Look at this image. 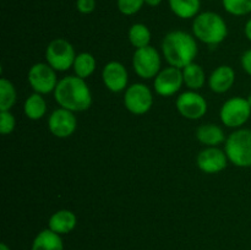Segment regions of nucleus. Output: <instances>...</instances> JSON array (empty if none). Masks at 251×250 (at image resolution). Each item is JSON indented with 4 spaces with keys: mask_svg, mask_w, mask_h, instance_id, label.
<instances>
[{
    "mask_svg": "<svg viewBox=\"0 0 251 250\" xmlns=\"http://www.w3.org/2000/svg\"><path fill=\"white\" fill-rule=\"evenodd\" d=\"M226 11L234 16H244L251 12V0H222Z\"/></svg>",
    "mask_w": 251,
    "mask_h": 250,
    "instance_id": "25",
    "label": "nucleus"
},
{
    "mask_svg": "<svg viewBox=\"0 0 251 250\" xmlns=\"http://www.w3.org/2000/svg\"><path fill=\"white\" fill-rule=\"evenodd\" d=\"M16 102V90L14 83L7 78L0 80V112L10 110Z\"/></svg>",
    "mask_w": 251,
    "mask_h": 250,
    "instance_id": "24",
    "label": "nucleus"
},
{
    "mask_svg": "<svg viewBox=\"0 0 251 250\" xmlns=\"http://www.w3.org/2000/svg\"><path fill=\"white\" fill-rule=\"evenodd\" d=\"M49 131L59 139H66L75 132L77 119L71 110L58 108L50 114L48 119Z\"/></svg>",
    "mask_w": 251,
    "mask_h": 250,
    "instance_id": "11",
    "label": "nucleus"
},
{
    "mask_svg": "<svg viewBox=\"0 0 251 250\" xmlns=\"http://www.w3.org/2000/svg\"><path fill=\"white\" fill-rule=\"evenodd\" d=\"M76 223H77V218L73 211L60 210L50 216L48 228L60 235L68 234L75 229Z\"/></svg>",
    "mask_w": 251,
    "mask_h": 250,
    "instance_id": "16",
    "label": "nucleus"
},
{
    "mask_svg": "<svg viewBox=\"0 0 251 250\" xmlns=\"http://www.w3.org/2000/svg\"><path fill=\"white\" fill-rule=\"evenodd\" d=\"M28 82L34 92L47 95L55 90L59 81L55 70L48 63H37L29 69Z\"/></svg>",
    "mask_w": 251,
    "mask_h": 250,
    "instance_id": "9",
    "label": "nucleus"
},
{
    "mask_svg": "<svg viewBox=\"0 0 251 250\" xmlns=\"http://www.w3.org/2000/svg\"><path fill=\"white\" fill-rule=\"evenodd\" d=\"M76 54L73 44L63 38H56L46 49V60L55 71H66L74 66Z\"/></svg>",
    "mask_w": 251,
    "mask_h": 250,
    "instance_id": "5",
    "label": "nucleus"
},
{
    "mask_svg": "<svg viewBox=\"0 0 251 250\" xmlns=\"http://www.w3.org/2000/svg\"><path fill=\"white\" fill-rule=\"evenodd\" d=\"M0 250H10V248L7 247L5 243H1V244H0Z\"/></svg>",
    "mask_w": 251,
    "mask_h": 250,
    "instance_id": "32",
    "label": "nucleus"
},
{
    "mask_svg": "<svg viewBox=\"0 0 251 250\" xmlns=\"http://www.w3.org/2000/svg\"><path fill=\"white\" fill-rule=\"evenodd\" d=\"M129 41L132 47L136 49L145 48V47L150 46L151 42V32H150L149 27L144 24H134L129 29Z\"/></svg>",
    "mask_w": 251,
    "mask_h": 250,
    "instance_id": "23",
    "label": "nucleus"
},
{
    "mask_svg": "<svg viewBox=\"0 0 251 250\" xmlns=\"http://www.w3.org/2000/svg\"><path fill=\"white\" fill-rule=\"evenodd\" d=\"M228 161L229 159L226 154V151H222L216 146L206 147L198 154V158H196L199 169L206 174L220 173L223 169H226Z\"/></svg>",
    "mask_w": 251,
    "mask_h": 250,
    "instance_id": "13",
    "label": "nucleus"
},
{
    "mask_svg": "<svg viewBox=\"0 0 251 250\" xmlns=\"http://www.w3.org/2000/svg\"><path fill=\"white\" fill-rule=\"evenodd\" d=\"M250 115V103L243 97H233L226 100L220 112L221 120L228 127H240L249 120Z\"/></svg>",
    "mask_w": 251,
    "mask_h": 250,
    "instance_id": "7",
    "label": "nucleus"
},
{
    "mask_svg": "<svg viewBox=\"0 0 251 250\" xmlns=\"http://www.w3.org/2000/svg\"><path fill=\"white\" fill-rule=\"evenodd\" d=\"M16 120L10 110L0 112V132L2 135H9L14 131Z\"/></svg>",
    "mask_w": 251,
    "mask_h": 250,
    "instance_id": "27",
    "label": "nucleus"
},
{
    "mask_svg": "<svg viewBox=\"0 0 251 250\" xmlns=\"http://www.w3.org/2000/svg\"><path fill=\"white\" fill-rule=\"evenodd\" d=\"M242 66L245 70V73L251 76V49L245 51L242 56Z\"/></svg>",
    "mask_w": 251,
    "mask_h": 250,
    "instance_id": "29",
    "label": "nucleus"
},
{
    "mask_svg": "<svg viewBox=\"0 0 251 250\" xmlns=\"http://www.w3.org/2000/svg\"><path fill=\"white\" fill-rule=\"evenodd\" d=\"M24 112L31 120H38L46 115L47 103L41 93H33L27 97L24 104Z\"/></svg>",
    "mask_w": 251,
    "mask_h": 250,
    "instance_id": "21",
    "label": "nucleus"
},
{
    "mask_svg": "<svg viewBox=\"0 0 251 250\" xmlns=\"http://www.w3.org/2000/svg\"><path fill=\"white\" fill-rule=\"evenodd\" d=\"M247 100H248V102H249V103H250V105H251V95L249 96V97L247 98Z\"/></svg>",
    "mask_w": 251,
    "mask_h": 250,
    "instance_id": "33",
    "label": "nucleus"
},
{
    "mask_svg": "<svg viewBox=\"0 0 251 250\" xmlns=\"http://www.w3.org/2000/svg\"><path fill=\"white\" fill-rule=\"evenodd\" d=\"M162 0H145V4H147L149 6L151 7H156L158 5H161Z\"/></svg>",
    "mask_w": 251,
    "mask_h": 250,
    "instance_id": "31",
    "label": "nucleus"
},
{
    "mask_svg": "<svg viewBox=\"0 0 251 250\" xmlns=\"http://www.w3.org/2000/svg\"><path fill=\"white\" fill-rule=\"evenodd\" d=\"M235 81V71L232 66L221 65L212 71L208 86L216 93H225L232 88Z\"/></svg>",
    "mask_w": 251,
    "mask_h": 250,
    "instance_id": "15",
    "label": "nucleus"
},
{
    "mask_svg": "<svg viewBox=\"0 0 251 250\" xmlns=\"http://www.w3.org/2000/svg\"><path fill=\"white\" fill-rule=\"evenodd\" d=\"M244 33L247 36V38L251 41V19L248 20V22L245 24V28H244Z\"/></svg>",
    "mask_w": 251,
    "mask_h": 250,
    "instance_id": "30",
    "label": "nucleus"
},
{
    "mask_svg": "<svg viewBox=\"0 0 251 250\" xmlns=\"http://www.w3.org/2000/svg\"><path fill=\"white\" fill-rule=\"evenodd\" d=\"M196 139L206 146H217L226 140L222 127L216 124H203L196 130Z\"/></svg>",
    "mask_w": 251,
    "mask_h": 250,
    "instance_id": "18",
    "label": "nucleus"
},
{
    "mask_svg": "<svg viewBox=\"0 0 251 250\" xmlns=\"http://www.w3.org/2000/svg\"><path fill=\"white\" fill-rule=\"evenodd\" d=\"M193 33L202 43L216 46L222 43L228 34V27L221 15L212 11L201 12L194 19Z\"/></svg>",
    "mask_w": 251,
    "mask_h": 250,
    "instance_id": "3",
    "label": "nucleus"
},
{
    "mask_svg": "<svg viewBox=\"0 0 251 250\" xmlns=\"http://www.w3.org/2000/svg\"><path fill=\"white\" fill-rule=\"evenodd\" d=\"M153 104L151 90L145 83H134L129 86L124 95V105L135 115L146 114Z\"/></svg>",
    "mask_w": 251,
    "mask_h": 250,
    "instance_id": "8",
    "label": "nucleus"
},
{
    "mask_svg": "<svg viewBox=\"0 0 251 250\" xmlns=\"http://www.w3.org/2000/svg\"><path fill=\"white\" fill-rule=\"evenodd\" d=\"M183 71L184 83L190 88L191 91H196L202 88L206 82V75L203 69L199 64L191 63L186 65L185 68L181 69Z\"/></svg>",
    "mask_w": 251,
    "mask_h": 250,
    "instance_id": "20",
    "label": "nucleus"
},
{
    "mask_svg": "<svg viewBox=\"0 0 251 250\" xmlns=\"http://www.w3.org/2000/svg\"><path fill=\"white\" fill-rule=\"evenodd\" d=\"M144 4L145 0H117L118 10L126 16L137 14L144 6Z\"/></svg>",
    "mask_w": 251,
    "mask_h": 250,
    "instance_id": "26",
    "label": "nucleus"
},
{
    "mask_svg": "<svg viewBox=\"0 0 251 250\" xmlns=\"http://www.w3.org/2000/svg\"><path fill=\"white\" fill-rule=\"evenodd\" d=\"M76 9L81 14H91L96 9V0H76Z\"/></svg>",
    "mask_w": 251,
    "mask_h": 250,
    "instance_id": "28",
    "label": "nucleus"
},
{
    "mask_svg": "<svg viewBox=\"0 0 251 250\" xmlns=\"http://www.w3.org/2000/svg\"><path fill=\"white\" fill-rule=\"evenodd\" d=\"M176 109L181 117L190 120L201 119L207 112V102L196 91H186L176 98Z\"/></svg>",
    "mask_w": 251,
    "mask_h": 250,
    "instance_id": "10",
    "label": "nucleus"
},
{
    "mask_svg": "<svg viewBox=\"0 0 251 250\" xmlns=\"http://www.w3.org/2000/svg\"><path fill=\"white\" fill-rule=\"evenodd\" d=\"M169 7L180 19H195L201 7L200 0H168Z\"/></svg>",
    "mask_w": 251,
    "mask_h": 250,
    "instance_id": "19",
    "label": "nucleus"
},
{
    "mask_svg": "<svg viewBox=\"0 0 251 250\" xmlns=\"http://www.w3.org/2000/svg\"><path fill=\"white\" fill-rule=\"evenodd\" d=\"M54 98L61 108L71 112H83L92 104V95L87 83L78 76H65L59 80Z\"/></svg>",
    "mask_w": 251,
    "mask_h": 250,
    "instance_id": "1",
    "label": "nucleus"
},
{
    "mask_svg": "<svg viewBox=\"0 0 251 250\" xmlns=\"http://www.w3.org/2000/svg\"><path fill=\"white\" fill-rule=\"evenodd\" d=\"M225 151L234 166L251 167V129H239L232 132L226 140Z\"/></svg>",
    "mask_w": 251,
    "mask_h": 250,
    "instance_id": "4",
    "label": "nucleus"
},
{
    "mask_svg": "<svg viewBox=\"0 0 251 250\" xmlns=\"http://www.w3.org/2000/svg\"><path fill=\"white\" fill-rule=\"evenodd\" d=\"M184 83L183 71L181 69L168 66L159 71L154 77V90L162 97H171L176 95Z\"/></svg>",
    "mask_w": 251,
    "mask_h": 250,
    "instance_id": "12",
    "label": "nucleus"
},
{
    "mask_svg": "<svg viewBox=\"0 0 251 250\" xmlns=\"http://www.w3.org/2000/svg\"><path fill=\"white\" fill-rule=\"evenodd\" d=\"M32 250H64L60 234L47 228L39 232L32 243Z\"/></svg>",
    "mask_w": 251,
    "mask_h": 250,
    "instance_id": "17",
    "label": "nucleus"
},
{
    "mask_svg": "<svg viewBox=\"0 0 251 250\" xmlns=\"http://www.w3.org/2000/svg\"><path fill=\"white\" fill-rule=\"evenodd\" d=\"M102 78L105 87L112 92H122L127 88V70L119 61H109L105 64L102 71Z\"/></svg>",
    "mask_w": 251,
    "mask_h": 250,
    "instance_id": "14",
    "label": "nucleus"
},
{
    "mask_svg": "<svg viewBox=\"0 0 251 250\" xmlns=\"http://www.w3.org/2000/svg\"><path fill=\"white\" fill-rule=\"evenodd\" d=\"M96 65H97V63H96L95 56L91 53L83 51V53H80L76 55L73 68L76 76L85 80V78L90 77L95 73Z\"/></svg>",
    "mask_w": 251,
    "mask_h": 250,
    "instance_id": "22",
    "label": "nucleus"
},
{
    "mask_svg": "<svg viewBox=\"0 0 251 250\" xmlns=\"http://www.w3.org/2000/svg\"><path fill=\"white\" fill-rule=\"evenodd\" d=\"M132 66L137 76L150 80L156 77L161 71V56L157 49L151 46L136 49L132 56Z\"/></svg>",
    "mask_w": 251,
    "mask_h": 250,
    "instance_id": "6",
    "label": "nucleus"
},
{
    "mask_svg": "<svg viewBox=\"0 0 251 250\" xmlns=\"http://www.w3.org/2000/svg\"><path fill=\"white\" fill-rule=\"evenodd\" d=\"M162 51L169 65L183 69L194 63L199 49L195 37L184 31H172L162 41Z\"/></svg>",
    "mask_w": 251,
    "mask_h": 250,
    "instance_id": "2",
    "label": "nucleus"
}]
</instances>
